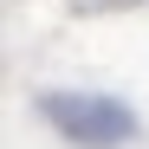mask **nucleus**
<instances>
[{
  "instance_id": "f257e3e1",
  "label": "nucleus",
  "mask_w": 149,
  "mask_h": 149,
  "mask_svg": "<svg viewBox=\"0 0 149 149\" xmlns=\"http://www.w3.org/2000/svg\"><path fill=\"white\" fill-rule=\"evenodd\" d=\"M39 117L52 123L65 143H78V149H123L143 130L136 110L123 104V97H110V91H45Z\"/></svg>"
},
{
  "instance_id": "f03ea898",
  "label": "nucleus",
  "mask_w": 149,
  "mask_h": 149,
  "mask_svg": "<svg viewBox=\"0 0 149 149\" xmlns=\"http://www.w3.org/2000/svg\"><path fill=\"white\" fill-rule=\"evenodd\" d=\"M149 0H71V13L78 19H104V13H143Z\"/></svg>"
}]
</instances>
